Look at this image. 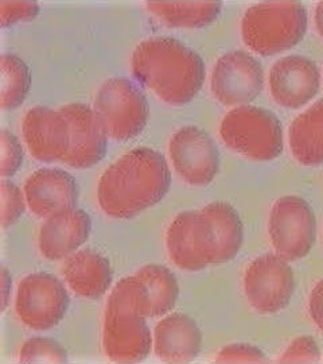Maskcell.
<instances>
[{
  "label": "cell",
  "instance_id": "cell-1",
  "mask_svg": "<svg viewBox=\"0 0 323 364\" xmlns=\"http://www.w3.org/2000/svg\"><path fill=\"white\" fill-rule=\"evenodd\" d=\"M170 182L165 156L150 147H136L104 171L97 188L100 208L115 219L133 218L158 204Z\"/></svg>",
  "mask_w": 323,
  "mask_h": 364
},
{
  "label": "cell",
  "instance_id": "cell-2",
  "mask_svg": "<svg viewBox=\"0 0 323 364\" xmlns=\"http://www.w3.org/2000/svg\"><path fill=\"white\" fill-rule=\"evenodd\" d=\"M133 76L168 105L192 102L205 82L198 53L171 37L144 39L132 53Z\"/></svg>",
  "mask_w": 323,
  "mask_h": 364
},
{
  "label": "cell",
  "instance_id": "cell-3",
  "mask_svg": "<svg viewBox=\"0 0 323 364\" xmlns=\"http://www.w3.org/2000/svg\"><path fill=\"white\" fill-rule=\"evenodd\" d=\"M146 318L147 296L141 279L123 278L109 294L104 318V351L111 360L138 363L150 355L154 338Z\"/></svg>",
  "mask_w": 323,
  "mask_h": 364
},
{
  "label": "cell",
  "instance_id": "cell-4",
  "mask_svg": "<svg viewBox=\"0 0 323 364\" xmlns=\"http://www.w3.org/2000/svg\"><path fill=\"white\" fill-rule=\"evenodd\" d=\"M306 31L307 14L299 1H261L249 7L241 21L246 46L264 57L297 46Z\"/></svg>",
  "mask_w": 323,
  "mask_h": 364
},
{
  "label": "cell",
  "instance_id": "cell-5",
  "mask_svg": "<svg viewBox=\"0 0 323 364\" xmlns=\"http://www.w3.org/2000/svg\"><path fill=\"white\" fill-rule=\"evenodd\" d=\"M220 136L233 151L253 161H272L283 153V129L264 108L241 105L222 119Z\"/></svg>",
  "mask_w": 323,
  "mask_h": 364
},
{
  "label": "cell",
  "instance_id": "cell-6",
  "mask_svg": "<svg viewBox=\"0 0 323 364\" xmlns=\"http://www.w3.org/2000/svg\"><path fill=\"white\" fill-rule=\"evenodd\" d=\"M93 111L108 138L126 142L138 136L148 120V102L128 78L105 81L96 93Z\"/></svg>",
  "mask_w": 323,
  "mask_h": 364
},
{
  "label": "cell",
  "instance_id": "cell-7",
  "mask_svg": "<svg viewBox=\"0 0 323 364\" xmlns=\"http://www.w3.org/2000/svg\"><path fill=\"white\" fill-rule=\"evenodd\" d=\"M268 231L278 255L288 262L302 259L315 245L317 218L306 200L285 196L272 207Z\"/></svg>",
  "mask_w": 323,
  "mask_h": 364
},
{
  "label": "cell",
  "instance_id": "cell-8",
  "mask_svg": "<svg viewBox=\"0 0 323 364\" xmlns=\"http://www.w3.org/2000/svg\"><path fill=\"white\" fill-rule=\"evenodd\" d=\"M67 308V291L52 274H30L18 287L15 311L19 320L30 329L48 331L58 326Z\"/></svg>",
  "mask_w": 323,
  "mask_h": 364
},
{
  "label": "cell",
  "instance_id": "cell-9",
  "mask_svg": "<svg viewBox=\"0 0 323 364\" xmlns=\"http://www.w3.org/2000/svg\"><path fill=\"white\" fill-rule=\"evenodd\" d=\"M295 278L288 260L278 254H264L253 260L244 275L249 305L261 314L280 312L290 304Z\"/></svg>",
  "mask_w": 323,
  "mask_h": 364
},
{
  "label": "cell",
  "instance_id": "cell-10",
  "mask_svg": "<svg viewBox=\"0 0 323 364\" xmlns=\"http://www.w3.org/2000/svg\"><path fill=\"white\" fill-rule=\"evenodd\" d=\"M166 246L173 263L186 272L213 264V234L204 210L182 212L168 225Z\"/></svg>",
  "mask_w": 323,
  "mask_h": 364
},
{
  "label": "cell",
  "instance_id": "cell-11",
  "mask_svg": "<svg viewBox=\"0 0 323 364\" xmlns=\"http://www.w3.org/2000/svg\"><path fill=\"white\" fill-rule=\"evenodd\" d=\"M264 87V70L258 60L241 50L224 54L212 72L210 90L226 107L248 105Z\"/></svg>",
  "mask_w": 323,
  "mask_h": 364
},
{
  "label": "cell",
  "instance_id": "cell-12",
  "mask_svg": "<svg viewBox=\"0 0 323 364\" xmlns=\"http://www.w3.org/2000/svg\"><path fill=\"white\" fill-rule=\"evenodd\" d=\"M168 153L175 171L193 186L209 185L220 169V154L214 141L195 126L177 131L170 139Z\"/></svg>",
  "mask_w": 323,
  "mask_h": 364
},
{
  "label": "cell",
  "instance_id": "cell-13",
  "mask_svg": "<svg viewBox=\"0 0 323 364\" xmlns=\"http://www.w3.org/2000/svg\"><path fill=\"white\" fill-rule=\"evenodd\" d=\"M67 120L70 146L62 162L75 169H88L99 164L106 153V134L89 105L72 103L60 108Z\"/></svg>",
  "mask_w": 323,
  "mask_h": 364
},
{
  "label": "cell",
  "instance_id": "cell-14",
  "mask_svg": "<svg viewBox=\"0 0 323 364\" xmlns=\"http://www.w3.org/2000/svg\"><path fill=\"white\" fill-rule=\"evenodd\" d=\"M321 87L317 64L302 55H287L270 70V91L273 100L285 108L297 109L310 103Z\"/></svg>",
  "mask_w": 323,
  "mask_h": 364
},
{
  "label": "cell",
  "instance_id": "cell-15",
  "mask_svg": "<svg viewBox=\"0 0 323 364\" xmlns=\"http://www.w3.org/2000/svg\"><path fill=\"white\" fill-rule=\"evenodd\" d=\"M23 139L31 156L42 162L62 161L70 146V131L61 111L34 107L23 119Z\"/></svg>",
  "mask_w": 323,
  "mask_h": 364
},
{
  "label": "cell",
  "instance_id": "cell-16",
  "mask_svg": "<svg viewBox=\"0 0 323 364\" xmlns=\"http://www.w3.org/2000/svg\"><path fill=\"white\" fill-rule=\"evenodd\" d=\"M23 192L28 208L39 218L49 219L77 204V183L65 170H37L27 178Z\"/></svg>",
  "mask_w": 323,
  "mask_h": 364
},
{
  "label": "cell",
  "instance_id": "cell-17",
  "mask_svg": "<svg viewBox=\"0 0 323 364\" xmlns=\"http://www.w3.org/2000/svg\"><path fill=\"white\" fill-rule=\"evenodd\" d=\"M91 230V218L82 209L52 216L39 230L40 254L50 260L64 259L88 240Z\"/></svg>",
  "mask_w": 323,
  "mask_h": 364
},
{
  "label": "cell",
  "instance_id": "cell-18",
  "mask_svg": "<svg viewBox=\"0 0 323 364\" xmlns=\"http://www.w3.org/2000/svg\"><path fill=\"white\" fill-rule=\"evenodd\" d=\"M202 347V333L193 318L173 313L156 324L154 350L156 356L168 363L192 362Z\"/></svg>",
  "mask_w": 323,
  "mask_h": 364
},
{
  "label": "cell",
  "instance_id": "cell-19",
  "mask_svg": "<svg viewBox=\"0 0 323 364\" xmlns=\"http://www.w3.org/2000/svg\"><path fill=\"white\" fill-rule=\"evenodd\" d=\"M67 287L82 299H100L112 284L109 260L93 250H81L70 255L62 266Z\"/></svg>",
  "mask_w": 323,
  "mask_h": 364
},
{
  "label": "cell",
  "instance_id": "cell-20",
  "mask_svg": "<svg viewBox=\"0 0 323 364\" xmlns=\"http://www.w3.org/2000/svg\"><path fill=\"white\" fill-rule=\"evenodd\" d=\"M290 146L299 164H323V99L294 119L290 127Z\"/></svg>",
  "mask_w": 323,
  "mask_h": 364
},
{
  "label": "cell",
  "instance_id": "cell-21",
  "mask_svg": "<svg viewBox=\"0 0 323 364\" xmlns=\"http://www.w3.org/2000/svg\"><path fill=\"white\" fill-rule=\"evenodd\" d=\"M213 234V264L226 263L240 252L243 246V223L232 205L226 203H212L202 209Z\"/></svg>",
  "mask_w": 323,
  "mask_h": 364
},
{
  "label": "cell",
  "instance_id": "cell-22",
  "mask_svg": "<svg viewBox=\"0 0 323 364\" xmlns=\"http://www.w3.org/2000/svg\"><path fill=\"white\" fill-rule=\"evenodd\" d=\"M148 11L170 27L201 28L220 15L221 1H147Z\"/></svg>",
  "mask_w": 323,
  "mask_h": 364
},
{
  "label": "cell",
  "instance_id": "cell-23",
  "mask_svg": "<svg viewBox=\"0 0 323 364\" xmlns=\"http://www.w3.org/2000/svg\"><path fill=\"white\" fill-rule=\"evenodd\" d=\"M144 287L147 296V317H156L170 312L180 296V285L175 275L160 264H147L135 274Z\"/></svg>",
  "mask_w": 323,
  "mask_h": 364
},
{
  "label": "cell",
  "instance_id": "cell-24",
  "mask_svg": "<svg viewBox=\"0 0 323 364\" xmlns=\"http://www.w3.org/2000/svg\"><path fill=\"white\" fill-rule=\"evenodd\" d=\"M0 107L15 109L26 100L31 87V75L26 63L15 54H3L0 58Z\"/></svg>",
  "mask_w": 323,
  "mask_h": 364
},
{
  "label": "cell",
  "instance_id": "cell-25",
  "mask_svg": "<svg viewBox=\"0 0 323 364\" xmlns=\"http://www.w3.org/2000/svg\"><path fill=\"white\" fill-rule=\"evenodd\" d=\"M19 360L22 363H65L67 353L54 338H31L23 344Z\"/></svg>",
  "mask_w": 323,
  "mask_h": 364
},
{
  "label": "cell",
  "instance_id": "cell-26",
  "mask_svg": "<svg viewBox=\"0 0 323 364\" xmlns=\"http://www.w3.org/2000/svg\"><path fill=\"white\" fill-rule=\"evenodd\" d=\"M1 197V227L9 228L15 224L25 212L27 201L22 192L13 182L3 180L0 182Z\"/></svg>",
  "mask_w": 323,
  "mask_h": 364
},
{
  "label": "cell",
  "instance_id": "cell-27",
  "mask_svg": "<svg viewBox=\"0 0 323 364\" xmlns=\"http://www.w3.org/2000/svg\"><path fill=\"white\" fill-rule=\"evenodd\" d=\"M23 162V150L19 139L10 131H0V176H13Z\"/></svg>",
  "mask_w": 323,
  "mask_h": 364
},
{
  "label": "cell",
  "instance_id": "cell-28",
  "mask_svg": "<svg viewBox=\"0 0 323 364\" xmlns=\"http://www.w3.org/2000/svg\"><path fill=\"white\" fill-rule=\"evenodd\" d=\"M319 360V347L310 336L295 338L279 358L280 363H318Z\"/></svg>",
  "mask_w": 323,
  "mask_h": 364
},
{
  "label": "cell",
  "instance_id": "cell-29",
  "mask_svg": "<svg viewBox=\"0 0 323 364\" xmlns=\"http://www.w3.org/2000/svg\"><path fill=\"white\" fill-rule=\"evenodd\" d=\"M38 13L37 1H0V23L3 27L33 19Z\"/></svg>",
  "mask_w": 323,
  "mask_h": 364
},
{
  "label": "cell",
  "instance_id": "cell-30",
  "mask_svg": "<svg viewBox=\"0 0 323 364\" xmlns=\"http://www.w3.org/2000/svg\"><path fill=\"white\" fill-rule=\"evenodd\" d=\"M217 363H264L268 362L264 352L251 344H231L221 350Z\"/></svg>",
  "mask_w": 323,
  "mask_h": 364
},
{
  "label": "cell",
  "instance_id": "cell-31",
  "mask_svg": "<svg viewBox=\"0 0 323 364\" xmlns=\"http://www.w3.org/2000/svg\"><path fill=\"white\" fill-rule=\"evenodd\" d=\"M309 312L315 326L323 332V279H321L311 291Z\"/></svg>",
  "mask_w": 323,
  "mask_h": 364
},
{
  "label": "cell",
  "instance_id": "cell-32",
  "mask_svg": "<svg viewBox=\"0 0 323 364\" xmlns=\"http://www.w3.org/2000/svg\"><path fill=\"white\" fill-rule=\"evenodd\" d=\"M0 284H1V311H4L9 304V299L11 294V287H13L11 274L9 273V270L6 267H1Z\"/></svg>",
  "mask_w": 323,
  "mask_h": 364
},
{
  "label": "cell",
  "instance_id": "cell-33",
  "mask_svg": "<svg viewBox=\"0 0 323 364\" xmlns=\"http://www.w3.org/2000/svg\"><path fill=\"white\" fill-rule=\"evenodd\" d=\"M314 18H315V27H317L319 36L323 38V1H319L317 4Z\"/></svg>",
  "mask_w": 323,
  "mask_h": 364
}]
</instances>
